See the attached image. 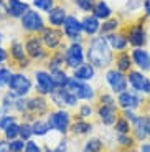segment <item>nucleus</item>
I'll use <instances>...</instances> for the list:
<instances>
[{"label": "nucleus", "mask_w": 150, "mask_h": 152, "mask_svg": "<svg viewBox=\"0 0 150 152\" xmlns=\"http://www.w3.org/2000/svg\"><path fill=\"white\" fill-rule=\"evenodd\" d=\"M87 60L92 66H98V68L109 66V63L112 61V48L109 46L107 38H94L89 45V50H87Z\"/></svg>", "instance_id": "obj_1"}, {"label": "nucleus", "mask_w": 150, "mask_h": 152, "mask_svg": "<svg viewBox=\"0 0 150 152\" xmlns=\"http://www.w3.org/2000/svg\"><path fill=\"white\" fill-rule=\"evenodd\" d=\"M127 40L132 48H143L147 45V28L143 25V18H140L139 23H132L127 27Z\"/></svg>", "instance_id": "obj_2"}, {"label": "nucleus", "mask_w": 150, "mask_h": 152, "mask_svg": "<svg viewBox=\"0 0 150 152\" xmlns=\"http://www.w3.org/2000/svg\"><path fill=\"white\" fill-rule=\"evenodd\" d=\"M129 84L134 88L135 91L142 93V94H149L150 93V78H147L145 73L140 69H130L127 73Z\"/></svg>", "instance_id": "obj_3"}, {"label": "nucleus", "mask_w": 150, "mask_h": 152, "mask_svg": "<svg viewBox=\"0 0 150 152\" xmlns=\"http://www.w3.org/2000/svg\"><path fill=\"white\" fill-rule=\"evenodd\" d=\"M106 81H107V84L111 86V89H112L114 93H117V94L124 93L125 89H127V84H129L127 76L122 71H119L117 68L109 69V71L106 73Z\"/></svg>", "instance_id": "obj_4"}, {"label": "nucleus", "mask_w": 150, "mask_h": 152, "mask_svg": "<svg viewBox=\"0 0 150 152\" xmlns=\"http://www.w3.org/2000/svg\"><path fill=\"white\" fill-rule=\"evenodd\" d=\"M48 124H50V129L56 131V132H60V134H66L68 127H69V114L63 109L55 111V113L50 114Z\"/></svg>", "instance_id": "obj_5"}, {"label": "nucleus", "mask_w": 150, "mask_h": 152, "mask_svg": "<svg viewBox=\"0 0 150 152\" xmlns=\"http://www.w3.org/2000/svg\"><path fill=\"white\" fill-rule=\"evenodd\" d=\"M66 88H68L71 93H74V94L78 96V99H91V98H94V89H92V86H89L86 81L76 80V78H69Z\"/></svg>", "instance_id": "obj_6"}, {"label": "nucleus", "mask_w": 150, "mask_h": 152, "mask_svg": "<svg viewBox=\"0 0 150 152\" xmlns=\"http://www.w3.org/2000/svg\"><path fill=\"white\" fill-rule=\"evenodd\" d=\"M51 99H53V103L60 107L76 106V104H78V96H76L74 93H71L68 88H56V89L51 93Z\"/></svg>", "instance_id": "obj_7"}, {"label": "nucleus", "mask_w": 150, "mask_h": 152, "mask_svg": "<svg viewBox=\"0 0 150 152\" xmlns=\"http://www.w3.org/2000/svg\"><path fill=\"white\" fill-rule=\"evenodd\" d=\"M8 88L12 89V93H13V94L25 96L26 93H30V89H31V81L28 80L25 75L15 73V75H12L10 83H8Z\"/></svg>", "instance_id": "obj_8"}, {"label": "nucleus", "mask_w": 150, "mask_h": 152, "mask_svg": "<svg viewBox=\"0 0 150 152\" xmlns=\"http://www.w3.org/2000/svg\"><path fill=\"white\" fill-rule=\"evenodd\" d=\"M64 60H66V65L69 68H78L79 65H83V60H84V51H83V46L79 45L78 42H73L71 45L68 46L66 50V55H64Z\"/></svg>", "instance_id": "obj_9"}, {"label": "nucleus", "mask_w": 150, "mask_h": 152, "mask_svg": "<svg viewBox=\"0 0 150 152\" xmlns=\"http://www.w3.org/2000/svg\"><path fill=\"white\" fill-rule=\"evenodd\" d=\"M22 27L26 31H43L45 30L42 15L36 13V12H33V10H28L22 17Z\"/></svg>", "instance_id": "obj_10"}, {"label": "nucleus", "mask_w": 150, "mask_h": 152, "mask_svg": "<svg viewBox=\"0 0 150 152\" xmlns=\"http://www.w3.org/2000/svg\"><path fill=\"white\" fill-rule=\"evenodd\" d=\"M35 78H36V89L42 94H51L58 88L55 80H53V76L46 71H36L35 73Z\"/></svg>", "instance_id": "obj_11"}, {"label": "nucleus", "mask_w": 150, "mask_h": 152, "mask_svg": "<svg viewBox=\"0 0 150 152\" xmlns=\"http://www.w3.org/2000/svg\"><path fill=\"white\" fill-rule=\"evenodd\" d=\"M117 101H119V106L122 107V109H137V107H140V103H142V98L139 96V91H127L125 89L124 93H120L119 98H117Z\"/></svg>", "instance_id": "obj_12"}, {"label": "nucleus", "mask_w": 150, "mask_h": 152, "mask_svg": "<svg viewBox=\"0 0 150 152\" xmlns=\"http://www.w3.org/2000/svg\"><path fill=\"white\" fill-rule=\"evenodd\" d=\"M98 114L101 118V122L106 126H112L116 124L117 118V106L116 103H102L98 109Z\"/></svg>", "instance_id": "obj_13"}, {"label": "nucleus", "mask_w": 150, "mask_h": 152, "mask_svg": "<svg viewBox=\"0 0 150 152\" xmlns=\"http://www.w3.org/2000/svg\"><path fill=\"white\" fill-rule=\"evenodd\" d=\"M132 124H134L135 139L143 142L150 137V118L149 116H137V119Z\"/></svg>", "instance_id": "obj_14"}, {"label": "nucleus", "mask_w": 150, "mask_h": 152, "mask_svg": "<svg viewBox=\"0 0 150 152\" xmlns=\"http://www.w3.org/2000/svg\"><path fill=\"white\" fill-rule=\"evenodd\" d=\"M132 55V61H134V65L143 73H149L150 71V53L149 50L145 48H134L130 51Z\"/></svg>", "instance_id": "obj_15"}, {"label": "nucleus", "mask_w": 150, "mask_h": 152, "mask_svg": "<svg viewBox=\"0 0 150 152\" xmlns=\"http://www.w3.org/2000/svg\"><path fill=\"white\" fill-rule=\"evenodd\" d=\"M64 33H66V37L69 38V40H73V42H78L79 37H81V31L83 30V23L79 22L78 18H74V17H68L66 20H64Z\"/></svg>", "instance_id": "obj_16"}, {"label": "nucleus", "mask_w": 150, "mask_h": 152, "mask_svg": "<svg viewBox=\"0 0 150 152\" xmlns=\"http://www.w3.org/2000/svg\"><path fill=\"white\" fill-rule=\"evenodd\" d=\"M107 43L109 46L116 51H125V48L129 46V40H127V35L125 33H109L107 35Z\"/></svg>", "instance_id": "obj_17"}, {"label": "nucleus", "mask_w": 150, "mask_h": 152, "mask_svg": "<svg viewBox=\"0 0 150 152\" xmlns=\"http://www.w3.org/2000/svg\"><path fill=\"white\" fill-rule=\"evenodd\" d=\"M28 12V4L22 2V0H8L7 4V13L10 17H15V18H22Z\"/></svg>", "instance_id": "obj_18"}, {"label": "nucleus", "mask_w": 150, "mask_h": 152, "mask_svg": "<svg viewBox=\"0 0 150 152\" xmlns=\"http://www.w3.org/2000/svg\"><path fill=\"white\" fill-rule=\"evenodd\" d=\"M25 48H26V53H28L30 58H43V55H45V51H43V48H42V40H40V38L31 37L30 40L26 42Z\"/></svg>", "instance_id": "obj_19"}, {"label": "nucleus", "mask_w": 150, "mask_h": 152, "mask_svg": "<svg viewBox=\"0 0 150 152\" xmlns=\"http://www.w3.org/2000/svg\"><path fill=\"white\" fill-rule=\"evenodd\" d=\"M43 43L50 48H56L61 43V33L55 28H45L43 30V37H42Z\"/></svg>", "instance_id": "obj_20"}, {"label": "nucleus", "mask_w": 150, "mask_h": 152, "mask_svg": "<svg viewBox=\"0 0 150 152\" xmlns=\"http://www.w3.org/2000/svg\"><path fill=\"white\" fill-rule=\"evenodd\" d=\"M132 65H134V61H132V55L130 53H127V51H120V53H117L116 66H117L119 71L129 73L132 69Z\"/></svg>", "instance_id": "obj_21"}, {"label": "nucleus", "mask_w": 150, "mask_h": 152, "mask_svg": "<svg viewBox=\"0 0 150 152\" xmlns=\"http://www.w3.org/2000/svg\"><path fill=\"white\" fill-rule=\"evenodd\" d=\"M74 78L76 80H81V81H87V80H92L94 78V66L91 65H79L78 68H74Z\"/></svg>", "instance_id": "obj_22"}, {"label": "nucleus", "mask_w": 150, "mask_h": 152, "mask_svg": "<svg viewBox=\"0 0 150 152\" xmlns=\"http://www.w3.org/2000/svg\"><path fill=\"white\" fill-rule=\"evenodd\" d=\"M83 30L86 31L87 35H96L99 30H101V25H99V18L98 17H86L83 20Z\"/></svg>", "instance_id": "obj_23"}, {"label": "nucleus", "mask_w": 150, "mask_h": 152, "mask_svg": "<svg viewBox=\"0 0 150 152\" xmlns=\"http://www.w3.org/2000/svg\"><path fill=\"white\" fill-rule=\"evenodd\" d=\"M92 12H94V17H98V18H101V20H107V18H111V13H112L111 7H109L107 4H106L104 0H99L98 4L94 5Z\"/></svg>", "instance_id": "obj_24"}, {"label": "nucleus", "mask_w": 150, "mask_h": 152, "mask_svg": "<svg viewBox=\"0 0 150 152\" xmlns=\"http://www.w3.org/2000/svg\"><path fill=\"white\" fill-rule=\"evenodd\" d=\"M48 18H50V23H51V25H56V27H58V25H63L64 20L68 18V17H66V10H64L63 7L53 8V10L50 12Z\"/></svg>", "instance_id": "obj_25"}, {"label": "nucleus", "mask_w": 150, "mask_h": 152, "mask_svg": "<svg viewBox=\"0 0 150 152\" xmlns=\"http://www.w3.org/2000/svg\"><path fill=\"white\" fill-rule=\"evenodd\" d=\"M10 48H12V56L15 58L20 65H22V68H25L26 60H25V53H23V45L20 42H13Z\"/></svg>", "instance_id": "obj_26"}, {"label": "nucleus", "mask_w": 150, "mask_h": 152, "mask_svg": "<svg viewBox=\"0 0 150 152\" xmlns=\"http://www.w3.org/2000/svg\"><path fill=\"white\" fill-rule=\"evenodd\" d=\"M26 109L30 113H43L46 109V103L43 98H33L26 103Z\"/></svg>", "instance_id": "obj_27"}, {"label": "nucleus", "mask_w": 150, "mask_h": 152, "mask_svg": "<svg viewBox=\"0 0 150 152\" xmlns=\"http://www.w3.org/2000/svg\"><path fill=\"white\" fill-rule=\"evenodd\" d=\"M91 131H92V124H89V122H86V121H78L71 126V132L79 134V136L89 134Z\"/></svg>", "instance_id": "obj_28"}, {"label": "nucleus", "mask_w": 150, "mask_h": 152, "mask_svg": "<svg viewBox=\"0 0 150 152\" xmlns=\"http://www.w3.org/2000/svg\"><path fill=\"white\" fill-rule=\"evenodd\" d=\"M119 25H120L119 20L111 17V18L104 20V25H101V30H102V33H104V35H109V33H114V31H117Z\"/></svg>", "instance_id": "obj_29"}, {"label": "nucleus", "mask_w": 150, "mask_h": 152, "mask_svg": "<svg viewBox=\"0 0 150 152\" xmlns=\"http://www.w3.org/2000/svg\"><path fill=\"white\" fill-rule=\"evenodd\" d=\"M51 76H53V80H55V83H56L58 88H66V84H68V81H69V78H68V75L63 71V69L51 71Z\"/></svg>", "instance_id": "obj_30"}, {"label": "nucleus", "mask_w": 150, "mask_h": 152, "mask_svg": "<svg viewBox=\"0 0 150 152\" xmlns=\"http://www.w3.org/2000/svg\"><path fill=\"white\" fill-rule=\"evenodd\" d=\"M31 129H33L35 136H46V134H48V131H50V124H48V122H45V121H40V119H38V121L33 122Z\"/></svg>", "instance_id": "obj_31"}, {"label": "nucleus", "mask_w": 150, "mask_h": 152, "mask_svg": "<svg viewBox=\"0 0 150 152\" xmlns=\"http://www.w3.org/2000/svg\"><path fill=\"white\" fill-rule=\"evenodd\" d=\"M64 55L63 53H55V56L50 60V69L51 71H56V69H61V65L64 63Z\"/></svg>", "instance_id": "obj_32"}, {"label": "nucleus", "mask_w": 150, "mask_h": 152, "mask_svg": "<svg viewBox=\"0 0 150 152\" xmlns=\"http://www.w3.org/2000/svg\"><path fill=\"white\" fill-rule=\"evenodd\" d=\"M102 151V142L99 139H89L84 145L83 152H101Z\"/></svg>", "instance_id": "obj_33"}, {"label": "nucleus", "mask_w": 150, "mask_h": 152, "mask_svg": "<svg viewBox=\"0 0 150 152\" xmlns=\"http://www.w3.org/2000/svg\"><path fill=\"white\" fill-rule=\"evenodd\" d=\"M114 129H116L117 134H129V131H130L129 121L127 119H117L116 124H114Z\"/></svg>", "instance_id": "obj_34"}, {"label": "nucleus", "mask_w": 150, "mask_h": 152, "mask_svg": "<svg viewBox=\"0 0 150 152\" xmlns=\"http://www.w3.org/2000/svg\"><path fill=\"white\" fill-rule=\"evenodd\" d=\"M10 78H12V71L7 68V66H0V88L2 86H7L10 83Z\"/></svg>", "instance_id": "obj_35"}, {"label": "nucleus", "mask_w": 150, "mask_h": 152, "mask_svg": "<svg viewBox=\"0 0 150 152\" xmlns=\"http://www.w3.org/2000/svg\"><path fill=\"white\" fill-rule=\"evenodd\" d=\"M17 136H20V126L17 122H13L12 126H8L7 129H5V137L10 139V141H13Z\"/></svg>", "instance_id": "obj_36"}, {"label": "nucleus", "mask_w": 150, "mask_h": 152, "mask_svg": "<svg viewBox=\"0 0 150 152\" xmlns=\"http://www.w3.org/2000/svg\"><path fill=\"white\" fill-rule=\"evenodd\" d=\"M117 144L122 145V147H132L134 137H130L129 134H117Z\"/></svg>", "instance_id": "obj_37"}, {"label": "nucleus", "mask_w": 150, "mask_h": 152, "mask_svg": "<svg viewBox=\"0 0 150 152\" xmlns=\"http://www.w3.org/2000/svg\"><path fill=\"white\" fill-rule=\"evenodd\" d=\"M33 5L40 10L51 12L53 10V0H33Z\"/></svg>", "instance_id": "obj_38"}, {"label": "nucleus", "mask_w": 150, "mask_h": 152, "mask_svg": "<svg viewBox=\"0 0 150 152\" xmlns=\"http://www.w3.org/2000/svg\"><path fill=\"white\" fill-rule=\"evenodd\" d=\"M31 134H33V129H31L30 124H22L20 126V137H22L23 141H28Z\"/></svg>", "instance_id": "obj_39"}, {"label": "nucleus", "mask_w": 150, "mask_h": 152, "mask_svg": "<svg viewBox=\"0 0 150 152\" xmlns=\"http://www.w3.org/2000/svg\"><path fill=\"white\" fill-rule=\"evenodd\" d=\"M76 2V5H78L81 10H84V12H89V10H92L94 8V0H74Z\"/></svg>", "instance_id": "obj_40"}, {"label": "nucleus", "mask_w": 150, "mask_h": 152, "mask_svg": "<svg viewBox=\"0 0 150 152\" xmlns=\"http://www.w3.org/2000/svg\"><path fill=\"white\" fill-rule=\"evenodd\" d=\"M140 7L143 8V0H129L127 5H125V8H127V10H130V12L139 10Z\"/></svg>", "instance_id": "obj_41"}, {"label": "nucleus", "mask_w": 150, "mask_h": 152, "mask_svg": "<svg viewBox=\"0 0 150 152\" xmlns=\"http://www.w3.org/2000/svg\"><path fill=\"white\" fill-rule=\"evenodd\" d=\"M10 149L12 152H22L23 149H25V141H17V139H13V141L10 142Z\"/></svg>", "instance_id": "obj_42"}, {"label": "nucleus", "mask_w": 150, "mask_h": 152, "mask_svg": "<svg viewBox=\"0 0 150 152\" xmlns=\"http://www.w3.org/2000/svg\"><path fill=\"white\" fill-rule=\"evenodd\" d=\"M13 122H15V118H13V116H5V118L0 119V129L5 131L8 126H12Z\"/></svg>", "instance_id": "obj_43"}, {"label": "nucleus", "mask_w": 150, "mask_h": 152, "mask_svg": "<svg viewBox=\"0 0 150 152\" xmlns=\"http://www.w3.org/2000/svg\"><path fill=\"white\" fill-rule=\"evenodd\" d=\"M25 152H42V149H40V145H38L36 142L28 141L25 145Z\"/></svg>", "instance_id": "obj_44"}, {"label": "nucleus", "mask_w": 150, "mask_h": 152, "mask_svg": "<svg viewBox=\"0 0 150 152\" xmlns=\"http://www.w3.org/2000/svg\"><path fill=\"white\" fill-rule=\"evenodd\" d=\"M124 119H127L129 122H134L135 119H137V116H135L134 109H124Z\"/></svg>", "instance_id": "obj_45"}, {"label": "nucleus", "mask_w": 150, "mask_h": 152, "mask_svg": "<svg viewBox=\"0 0 150 152\" xmlns=\"http://www.w3.org/2000/svg\"><path fill=\"white\" fill-rule=\"evenodd\" d=\"M91 114H92L91 106H81V109H79V116H81V118H87Z\"/></svg>", "instance_id": "obj_46"}, {"label": "nucleus", "mask_w": 150, "mask_h": 152, "mask_svg": "<svg viewBox=\"0 0 150 152\" xmlns=\"http://www.w3.org/2000/svg\"><path fill=\"white\" fill-rule=\"evenodd\" d=\"M0 152H12L10 144L7 141H0Z\"/></svg>", "instance_id": "obj_47"}, {"label": "nucleus", "mask_w": 150, "mask_h": 152, "mask_svg": "<svg viewBox=\"0 0 150 152\" xmlns=\"http://www.w3.org/2000/svg\"><path fill=\"white\" fill-rule=\"evenodd\" d=\"M143 12L147 18H150V0H143Z\"/></svg>", "instance_id": "obj_48"}, {"label": "nucleus", "mask_w": 150, "mask_h": 152, "mask_svg": "<svg viewBox=\"0 0 150 152\" xmlns=\"http://www.w3.org/2000/svg\"><path fill=\"white\" fill-rule=\"evenodd\" d=\"M46 152H66V142H61L56 149H53V151H46Z\"/></svg>", "instance_id": "obj_49"}, {"label": "nucleus", "mask_w": 150, "mask_h": 152, "mask_svg": "<svg viewBox=\"0 0 150 152\" xmlns=\"http://www.w3.org/2000/svg\"><path fill=\"white\" fill-rule=\"evenodd\" d=\"M140 152H150V142H142V145H140Z\"/></svg>", "instance_id": "obj_50"}, {"label": "nucleus", "mask_w": 150, "mask_h": 152, "mask_svg": "<svg viewBox=\"0 0 150 152\" xmlns=\"http://www.w3.org/2000/svg\"><path fill=\"white\" fill-rule=\"evenodd\" d=\"M5 60H7V51H5L4 48H0V63L5 61Z\"/></svg>", "instance_id": "obj_51"}, {"label": "nucleus", "mask_w": 150, "mask_h": 152, "mask_svg": "<svg viewBox=\"0 0 150 152\" xmlns=\"http://www.w3.org/2000/svg\"><path fill=\"white\" fill-rule=\"evenodd\" d=\"M0 40H2V33H0Z\"/></svg>", "instance_id": "obj_52"}, {"label": "nucleus", "mask_w": 150, "mask_h": 152, "mask_svg": "<svg viewBox=\"0 0 150 152\" xmlns=\"http://www.w3.org/2000/svg\"><path fill=\"white\" fill-rule=\"evenodd\" d=\"M0 113H2V106H0Z\"/></svg>", "instance_id": "obj_53"}]
</instances>
